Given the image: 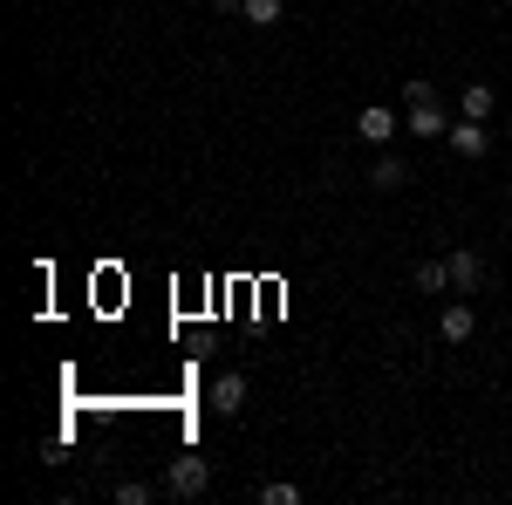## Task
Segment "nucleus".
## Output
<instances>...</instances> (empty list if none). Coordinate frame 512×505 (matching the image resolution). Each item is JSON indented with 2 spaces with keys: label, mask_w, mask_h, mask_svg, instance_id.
Instances as JSON below:
<instances>
[{
  "label": "nucleus",
  "mask_w": 512,
  "mask_h": 505,
  "mask_svg": "<svg viewBox=\"0 0 512 505\" xmlns=\"http://www.w3.org/2000/svg\"><path fill=\"white\" fill-rule=\"evenodd\" d=\"M205 485H212V465H205V458H192V451L171 458V471H164V492H171V499H205Z\"/></svg>",
  "instance_id": "obj_1"
},
{
  "label": "nucleus",
  "mask_w": 512,
  "mask_h": 505,
  "mask_svg": "<svg viewBox=\"0 0 512 505\" xmlns=\"http://www.w3.org/2000/svg\"><path fill=\"white\" fill-rule=\"evenodd\" d=\"M396 130H403V117H396L390 103H362V117H355V137H362V144H376V151H383Z\"/></svg>",
  "instance_id": "obj_2"
},
{
  "label": "nucleus",
  "mask_w": 512,
  "mask_h": 505,
  "mask_svg": "<svg viewBox=\"0 0 512 505\" xmlns=\"http://www.w3.org/2000/svg\"><path fill=\"white\" fill-rule=\"evenodd\" d=\"M437 335H444L451 349H465V342H472V335H478V308H472V301H465V294H458L451 308L437 314Z\"/></svg>",
  "instance_id": "obj_3"
},
{
  "label": "nucleus",
  "mask_w": 512,
  "mask_h": 505,
  "mask_svg": "<svg viewBox=\"0 0 512 505\" xmlns=\"http://www.w3.org/2000/svg\"><path fill=\"white\" fill-rule=\"evenodd\" d=\"M403 130L431 144V137H451V117H444V103H417V110H403Z\"/></svg>",
  "instance_id": "obj_4"
},
{
  "label": "nucleus",
  "mask_w": 512,
  "mask_h": 505,
  "mask_svg": "<svg viewBox=\"0 0 512 505\" xmlns=\"http://www.w3.org/2000/svg\"><path fill=\"white\" fill-rule=\"evenodd\" d=\"M444 144H451L458 157H485V151H492V130H485L478 117H458V123H451V137H444Z\"/></svg>",
  "instance_id": "obj_5"
},
{
  "label": "nucleus",
  "mask_w": 512,
  "mask_h": 505,
  "mask_svg": "<svg viewBox=\"0 0 512 505\" xmlns=\"http://www.w3.org/2000/svg\"><path fill=\"white\" fill-rule=\"evenodd\" d=\"M212 410H219V417H239V410H246V376H239V369H226V376L212 383Z\"/></svg>",
  "instance_id": "obj_6"
},
{
  "label": "nucleus",
  "mask_w": 512,
  "mask_h": 505,
  "mask_svg": "<svg viewBox=\"0 0 512 505\" xmlns=\"http://www.w3.org/2000/svg\"><path fill=\"white\" fill-rule=\"evenodd\" d=\"M458 110H465V117H478V123H492L499 89H492V82H465V89H458Z\"/></svg>",
  "instance_id": "obj_7"
},
{
  "label": "nucleus",
  "mask_w": 512,
  "mask_h": 505,
  "mask_svg": "<svg viewBox=\"0 0 512 505\" xmlns=\"http://www.w3.org/2000/svg\"><path fill=\"white\" fill-rule=\"evenodd\" d=\"M403 185H410V164L403 157H376L369 164V192H403Z\"/></svg>",
  "instance_id": "obj_8"
},
{
  "label": "nucleus",
  "mask_w": 512,
  "mask_h": 505,
  "mask_svg": "<svg viewBox=\"0 0 512 505\" xmlns=\"http://www.w3.org/2000/svg\"><path fill=\"white\" fill-rule=\"evenodd\" d=\"M478 280H485V260L478 253H451V294H478Z\"/></svg>",
  "instance_id": "obj_9"
},
{
  "label": "nucleus",
  "mask_w": 512,
  "mask_h": 505,
  "mask_svg": "<svg viewBox=\"0 0 512 505\" xmlns=\"http://www.w3.org/2000/svg\"><path fill=\"white\" fill-rule=\"evenodd\" d=\"M417 294H451V260H417Z\"/></svg>",
  "instance_id": "obj_10"
},
{
  "label": "nucleus",
  "mask_w": 512,
  "mask_h": 505,
  "mask_svg": "<svg viewBox=\"0 0 512 505\" xmlns=\"http://www.w3.org/2000/svg\"><path fill=\"white\" fill-rule=\"evenodd\" d=\"M280 14H287V0H246V21L253 28H274Z\"/></svg>",
  "instance_id": "obj_11"
},
{
  "label": "nucleus",
  "mask_w": 512,
  "mask_h": 505,
  "mask_svg": "<svg viewBox=\"0 0 512 505\" xmlns=\"http://www.w3.org/2000/svg\"><path fill=\"white\" fill-rule=\"evenodd\" d=\"M260 505H301V485L274 478V485H260Z\"/></svg>",
  "instance_id": "obj_12"
},
{
  "label": "nucleus",
  "mask_w": 512,
  "mask_h": 505,
  "mask_svg": "<svg viewBox=\"0 0 512 505\" xmlns=\"http://www.w3.org/2000/svg\"><path fill=\"white\" fill-rule=\"evenodd\" d=\"M417 103H437L431 76H410V82H403V110H417Z\"/></svg>",
  "instance_id": "obj_13"
},
{
  "label": "nucleus",
  "mask_w": 512,
  "mask_h": 505,
  "mask_svg": "<svg viewBox=\"0 0 512 505\" xmlns=\"http://www.w3.org/2000/svg\"><path fill=\"white\" fill-rule=\"evenodd\" d=\"M117 499H123V505H144V499H151V485H144V478H123Z\"/></svg>",
  "instance_id": "obj_14"
},
{
  "label": "nucleus",
  "mask_w": 512,
  "mask_h": 505,
  "mask_svg": "<svg viewBox=\"0 0 512 505\" xmlns=\"http://www.w3.org/2000/svg\"><path fill=\"white\" fill-rule=\"evenodd\" d=\"M212 7H219V14H246V0H212Z\"/></svg>",
  "instance_id": "obj_15"
}]
</instances>
